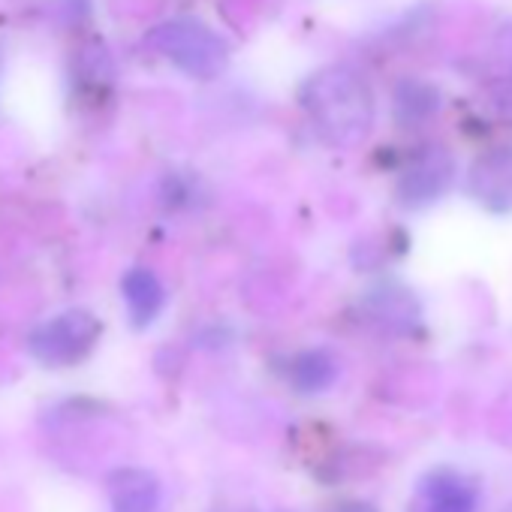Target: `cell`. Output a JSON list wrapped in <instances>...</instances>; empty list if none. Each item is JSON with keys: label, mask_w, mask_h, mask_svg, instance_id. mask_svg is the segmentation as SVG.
<instances>
[{"label": "cell", "mask_w": 512, "mask_h": 512, "mask_svg": "<svg viewBox=\"0 0 512 512\" xmlns=\"http://www.w3.org/2000/svg\"><path fill=\"white\" fill-rule=\"evenodd\" d=\"M440 106V94L425 82H401L395 91V115L404 124H419L431 118Z\"/></svg>", "instance_id": "cell-10"}, {"label": "cell", "mask_w": 512, "mask_h": 512, "mask_svg": "<svg viewBox=\"0 0 512 512\" xmlns=\"http://www.w3.org/2000/svg\"><path fill=\"white\" fill-rule=\"evenodd\" d=\"M422 512H476V491L452 470H437L422 482Z\"/></svg>", "instance_id": "cell-8"}, {"label": "cell", "mask_w": 512, "mask_h": 512, "mask_svg": "<svg viewBox=\"0 0 512 512\" xmlns=\"http://www.w3.org/2000/svg\"><path fill=\"white\" fill-rule=\"evenodd\" d=\"M121 299L127 302V314L136 329H148L166 305L160 278L145 266H136L121 278Z\"/></svg>", "instance_id": "cell-7"}, {"label": "cell", "mask_w": 512, "mask_h": 512, "mask_svg": "<svg viewBox=\"0 0 512 512\" xmlns=\"http://www.w3.org/2000/svg\"><path fill=\"white\" fill-rule=\"evenodd\" d=\"M302 106L320 136L338 148L359 145L374 124V94L350 67H326L302 91Z\"/></svg>", "instance_id": "cell-1"}, {"label": "cell", "mask_w": 512, "mask_h": 512, "mask_svg": "<svg viewBox=\"0 0 512 512\" xmlns=\"http://www.w3.org/2000/svg\"><path fill=\"white\" fill-rule=\"evenodd\" d=\"M452 169H455V163L446 148H440V145L422 148L401 172L398 199L410 208L437 202L446 193V187L452 184Z\"/></svg>", "instance_id": "cell-4"}, {"label": "cell", "mask_w": 512, "mask_h": 512, "mask_svg": "<svg viewBox=\"0 0 512 512\" xmlns=\"http://www.w3.org/2000/svg\"><path fill=\"white\" fill-rule=\"evenodd\" d=\"M338 512H377V509L371 503H344Z\"/></svg>", "instance_id": "cell-12"}, {"label": "cell", "mask_w": 512, "mask_h": 512, "mask_svg": "<svg viewBox=\"0 0 512 512\" xmlns=\"http://www.w3.org/2000/svg\"><path fill=\"white\" fill-rule=\"evenodd\" d=\"M100 335H103V323L91 311L73 308L40 323L28 335V350L34 359H40L49 368H70L97 347Z\"/></svg>", "instance_id": "cell-2"}, {"label": "cell", "mask_w": 512, "mask_h": 512, "mask_svg": "<svg viewBox=\"0 0 512 512\" xmlns=\"http://www.w3.org/2000/svg\"><path fill=\"white\" fill-rule=\"evenodd\" d=\"M338 374H341L338 359L326 350H305L290 362V383L305 395L332 389Z\"/></svg>", "instance_id": "cell-9"}, {"label": "cell", "mask_w": 512, "mask_h": 512, "mask_svg": "<svg viewBox=\"0 0 512 512\" xmlns=\"http://www.w3.org/2000/svg\"><path fill=\"white\" fill-rule=\"evenodd\" d=\"M112 512H157L163 500L160 479L142 467H121L109 476Z\"/></svg>", "instance_id": "cell-6"}, {"label": "cell", "mask_w": 512, "mask_h": 512, "mask_svg": "<svg viewBox=\"0 0 512 512\" xmlns=\"http://www.w3.org/2000/svg\"><path fill=\"white\" fill-rule=\"evenodd\" d=\"M470 196L491 214H512V145L482 151L467 172Z\"/></svg>", "instance_id": "cell-5"}, {"label": "cell", "mask_w": 512, "mask_h": 512, "mask_svg": "<svg viewBox=\"0 0 512 512\" xmlns=\"http://www.w3.org/2000/svg\"><path fill=\"white\" fill-rule=\"evenodd\" d=\"M148 46L196 79H214L226 67V46L193 22H166L148 34Z\"/></svg>", "instance_id": "cell-3"}, {"label": "cell", "mask_w": 512, "mask_h": 512, "mask_svg": "<svg viewBox=\"0 0 512 512\" xmlns=\"http://www.w3.org/2000/svg\"><path fill=\"white\" fill-rule=\"evenodd\" d=\"M371 311L377 320L395 326V329H407L416 323L419 317V308L413 302V296L407 290H398V287H383V290H374L371 296Z\"/></svg>", "instance_id": "cell-11"}]
</instances>
